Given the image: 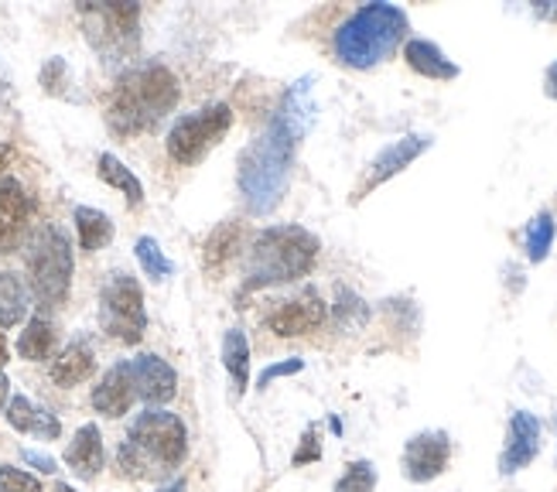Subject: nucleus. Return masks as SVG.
<instances>
[{
  "label": "nucleus",
  "instance_id": "obj_1",
  "mask_svg": "<svg viewBox=\"0 0 557 492\" xmlns=\"http://www.w3.org/2000/svg\"><path fill=\"white\" fill-rule=\"evenodd\" d=\"M314 116H319V107L311 96V76H305L287 86L268 127L244 147L236 164V182L250 216H271L284 202L290 164H295L298 144L314 127Z\"/></svg>",
  "mask_w": 557,
  "mask_h": 492
},
{
  "label": "nucleus",
  "instance_id": "obj_2",
  "mask_svg": "<svg viewBox=\"0 0 557 492\" xmlns=\"http://www.w3.org/2000/svg\"><path fill=\"white\" fill-rule=\"evenodd\" d=\"M188 455V428L178 414L148 407L131 421L116 465L127 479H168Z\"/></svg>",
  "mask_w": 557,
  "mask_h": 492
},
{
  "label": "nucleus",
  "instance_id": "obj_3",
  "mask_svg": "<svg viewBox=\"0 0 557 492\" xmlns=\"http://www.w3.org/2000/svg\"><path fill=\"white\" fill-rule=\"evenodd\" d=\"M322 243L311 230L284 223V226H268L257 233L247 246L244 260V287L260 291V287H277L308 278L314 263H319Z\"/></svg>",
  "mask_w": 557,
  "mask_h": 492
},
{
  "label": "nucleus",
  "instance_id": "obj_4",
  "mask_svg": "<svg viewBox=\"0 0 557 492\" xmlns=\"http://www.w3.org/2000/svg\"><path fill=\"white\" fill-rule=\"evenodd\" d=\"M175 107H178V79L172 72L164 65H137L120 76L107 107V123L120 137H137L154 131Z\"/></svg>",
  "mask_w": 557,
  "mask_h": 492
},
{
  "label": "nucleus",
  "instance_id": "obj_5",
  "mask_svg": "<svg viewBox=\"0 0 557 492\" xmlns=\"http://www.w3.org/2000/svg\"><path fill=\"white\" fill-rule=\"evenodd\" d=\"M407 32H410V17L404 8L383 4V0H376V4H362L338 24L332 35L335 62L346 69L367 72V69L391 59L400 48V41L407 38Z\"/></svg>",
  "mask_w": 557,
  "mask_h": 492
},
{
  "label": "nucleus",
  "instance_id": "obj_6",
  "mask_svg": "<svg viewBox=\"0 0 557 492\" xmlns=\"http://www.w3.org/2000/svg\"><path fill=\"white\" fill-rule=\"evenodd\" d=\"M24 267H28V291L35 294L41 315L65 305L76 260H72V243L62 226L45 223L28 233V239H24Z\"/></svg>",
  "mask_w": 557,
  "mask_h": 492
},
{
  "label": "nucleus",
  "instance_id": "obj_7",
  "mask_svg": "<svg viewBox=\"0 0 557 492\" xmlns=\"http://www.w3.org/2000/svg\"><path fill=\"white\" fill-rule=\"evenodd\" d=\"M233 127V107L230 103H212L196 113H185L172 123L168 131V158L182 168L199 164L215 144H220Z\"/></svg>",
  "mask_w": 557,
  "mask_h": 492
},
{
  "label": "nucleus",
  "instance_id": "obj_8",
  "mask_svg": "<svg viewBox=\"0 0 557 492\" xmlns=\"http://www.w3.org/2000/svg\"><path fill=\"white\" fill-rule=\"evenodd\" d=\"M100 325L110 339L137 346L148 332V311H144V291L134 274L113 270L100 291Z\"/></svg>",
  "mask_w": 557,
  "mask_h": 492
},
{
  "label": "nucleus",
  "instance_id": "obj_9",
  "mask_svg": "<svg viewBox=\"0 0 557 492\" xmlns=\"http://www.w3.org/2000/svg\"><path fill=\"white\" fill-rule=\"evenodd\" d=\"M79 14L86 21V38L100 56H127L137 48V4H79Z\"/></svg>",
  "mask_w": 557,
  "mask_h": 492
},
{
  "label": "nucleus",
  "instance_id": "obj_10",
  "mask_svg": "<svg viewBox=\"0 0 557 492\" xmlns=\"http://www.w3.org/2000/svg\"><path fill=\"white\" fill-rule=\"evenodd\" d=\"M325 318H329V305L322 302V294L314 287H301L295 298L274 302V308L268 311V329L277 339H301L319 332L325 325Z\"/></svg>",
  "mask_w": 557,
  "mask_h": 492
},
{
  "label": "nucleus",
  "instance_id": "obj_11",
  "mask_svg": "<svg viewBox=\"0 0 557 492\" xmlns=\"http://www.w3.org/2000/svg\"><path fill=\"white\" fill-rule=\"evenodd\" d=\"M431 144H434V137H431V134H404V137L391 140V144H386L383 151L370 161L367 175H362V182H359V185H356V192H352V202L367 199V195H370V192H376L383 182L397 179L404 168H410V164H414L424 151H431Z\"/></svg>",
  "mask_w": 557,
  "mask_h": 492
},
{
  "label": "nucleus",
  "instance_id": "obj_12",
  "mask_svg": "<svg viewBox=\"0 0 557 492\" xmlns=\"http://www.w3.org/2000/svg\"><path fill=\"white\" fill-rule=\"evenodd\" d=\"M451 462V438L448 431H418L414 438H407L404 445V479L410 482H431L438 479Z\"/></svg>",
  "mask_w": 557,
  "mask_h": 492
},
{
  "label": "nucleus",
  "instance_id": "obj_13",
  "mask_svg": "<svg viewBox=\"0 0 557 492\" xmlns=\"http://www.w3.org/2000/svg\"><path fill=\"white\" fill-rule=\"evenodd\" d=\"M32 216H35V195L11 175L0 179V254L17 250V243L28 233Z\"/></svg>",
  "mask_w": 557,
  "mask_h": 492
},
{
  "label": "nucleus",
  "instance_id": "obj_14",
  "mask_svg": "<svg viewBox=\"0 0 557 492\" xmlns=\"http://www.w3.org/2000/svg\"><path fill=\"white\" fill-rule=\"evenodd\" d=\"M127 362H131L134 390H137V397L144 404H148V407H164V404L175 401V393H178V373L172 369V362H164L154 353H144L137 359H127Z\"/></svg>",
  "mask_w": 557,
  "mask_h": 492
},
{
  "label": "nucleus",
  "instance_id": "obj_15",
  "mask_svg": "<svg viewBox=\"0 0 557 492\" xmlns=\"http://www.w3.org/2000/svg\"><path fill=\"white\" fill-rule=\"evenodd\" d=\"M541 455V421L530 410H513L506 428V448L499 455V472L517 476Z\"/></svg>",
  "mask_w": 557,
  "mask_h": 492
},
{
  "label": "nucleus",
  "instance_id": "obj_16",
  "mask_svg": "<svg viewBox=\"0 0 557 492\" xmlns=\"http://www.w3.org/2000/svg\"><path fill=\"white\" fill-rule=\"evenodd\" d=\"M137 401V390L131 380V362H116L100 377V383L92 386V407L103 417H124L131 404Z\"/></svg>",
  "mask_w": 557,
  "mask_h": 492
},
{
  "label": "nucleus",
  "instance_id": "obj_17",
  "mask_svg": "<svg viewBox=\"0 0 557 492\" xmlns=\"http://www.w3.org/2000/svg\"><path fill=\"white\" fill-rule=\"evenodd\" d=\"M103 462H107V452H103V434H100V428H96V425H83L76 434H72V441H69L65 465H69L76 479L92 482L96 476L103 472Z\"/></svg>",
  "mask_w": 557,
  "mask_h": 492
},
{
  "label": "nucleus",
  "instance_id": "obj_18",
  "mask_svg": "<svg viewBox=\"0 0 557 492\" xmlns=\"http://www.w3.org/2000/svg\"><path fill=\"white\" fill-rule=\"evenodd\" d=\"M4 417H8V425L17 431V434H35V438H41V441H55V438H62V421L59 417L48 410V407H38V404H32L24 393H14V397L8 401V410H4Z\"/></svg>",
  "mask_w": 557,
  "mask_h": 492
},
{
  "label": "nucleus",
  "instance_id": "obj_19",
  "mask_svg": "<svg viewBox=\"0 0 557 492\" xmlns=\"http://www.w3.org/2000/svg\"><path fill=\"white\" fill-rule=\"evenodd\" d=\"M96 373V353H92V342L89 339H72L69 346L52 359L48 366V377H52L55 386H79Z\"/></svg>",
  "mask_w": 557,
  "mask_h": 492
},
{
  "label": "nucleus",
  "instance_id": "obj_20",
  "mask_svg": "<svg viewBox=\"0 0 557 492\" xmlns=\"http://www.w3.org/2000/svg\"><path fill=\"white\" fill-rule=\"evenodd\" d=\"M404 62L418 72V76H424V79H442V83H448V79H458V69L438 45L434 41H428V38H410L407 45H404Z\"/></svg>",
  "mask_w": 557,
  "mask_h": 492
},
{
  "label": "nucleus",
  "instance_id": "obj_21",
  "mask_svg": "<svg viewBox=\"0 0 557 492\" xmlns=\"http://www.w3.org/2000/svg\"><path fill=\"white\" fill-rule=\"evenodd\" d=\"M239 250H244V226H239V223H220L206 239L202 267L209 270V274H223V270L236 260Z\"/></svg>",
  "mask_w": 557,
  "mask_h": 492
},
{
  "label": "nucleus",
  "instance_id": "obj_22",
  "mask_svg": "<svg viewBox=\"0 0 557 492\" xmlns=\"http://www.w3.org/2000/svg\"><path fill=\"white\" fill-rule=\"evenodd\" d=\"M55 342H59V335H55L52 318L35 315V318H28V325H24V332L17 335V356L28 362H45V359H52Z\"/></svg>",
  "mask_w": 557,
  "mask_h": 492
},
{
  "label": "nucleus",
  "instance_id": "obj_23",
  "mask_svg": "<svg viewBox=\"0 0 557 492\" xmlns=\"http://www.w3.org/2000/svg\"><path fill=\"white\" fill-rule=\"evenodd\" d=\"M223 366L233 380L236 397H244L250 386V339L244 329H230L223 335Z\"/></svg>",
  "mask_w": 557,
  "mask_h": 492
},
{
  "label": "nucleus",
  "instance_id": "obj_24",
  "mask_svg": "<svg viewBox=\"0 0 557 492\" xmlns=\"http://www.w3.org/2000/svg\"><path fill=\"white\" fill-rule=\"evenodd\" d=\"M72 223H76V236H79V246L86 254L103 250V246H110V239H113V219L103 209L76 206V212H72Z\"/></svg>",
  "mask_w": 557,
  "mask_h": 492
},
{
  "label": "nucleus",
  "instance_id": "obj_25",
  "mask_svg": "<svg viewBox=\"0 0 557 492\" xmlns=\"http://www.w3.org/2000/svg\"><path fill=\"white\" fill-rule=\"evenodd\" d=\"M32 291L14 270H0V329H14L28 315Z\"/></svg>",
  "mask_w": 557,
  "mask_h": 492
},
{
  "label": "nucleus",
  "instance_id": "obj_26",
  "mask_svg": "<svg viewBox=\"0 0 557 492\" xmlns=\"http://www.w3.org/2000/svg\"><path fill=\"white\" fill-rule=\"evenodd\" d=\"M96 171H100V179H103L110 188H116L120 195H124L131 209L144 206V185H140V179H137L134 171H131L124 161H120L116 155L103 151L100 161H96Z\"/></svg>",
  "mask_w": 557,
  "mask_h": 492
},
{
  "label": "nucleus",
  "instance_id": "obj_27",
  "mask_svg": "<svg viewBox=\"0 0 557 492\" xmlns=\"http://www.w3.org/2000/svg\"><path fill=\"white\" fill-rule=\"evenodd\" d=\"M554 236H557V223H554V212H537L534 219L527 223L523 230V250H527V260L530 263H544L550 246H554Z\"/></svg>",
  "mask_w": 557,
  "mask_h": 492
},
{
  "label": "nucleus",
  "instance_id": "obj_28",
  "mask_svg": "<svg viewBox=\"0 0 557 492\" xmlns=\"http://www.w3.org/2000/svg\"><path fill=\"white\" fill-rule=\"evenodd\" d=\"M134 254H137L140 270H144V274H148L151 281H168V278L175 274V263L164 257L161 243H158L154 236H140V239L134 243Z\"/></svg>",
  "mask_w": 557,
  "mask_h": 492
},
{
  "label": "nucleus",
  "instance_id": "obj_29",
  "mask_svg": "<svg viewBox=\"0 0 557 492\" xmlns=\"http://www.w3.org/2000/svg\"><path fill=\"white\" fill-rule=\"evenodd\" d=\"M370 318V305L359 298V294H352L349 287H338L335 291V322L343 329H362Z\"/></svg>",
  "mask_w": 557,
  "mask_h": 492
},
{
  "label": "nucleus",
  "instance_id": "obj_30",
  "mask_svg": "<svg viewBox=\"0 0 557 492\" xmlns=\"http://www.w3.org/2000/svg\"><path fill=\"white\" fill-rule=\"evenodd\" d=\"M373 489H376V465L359 458V462L346 465V472L338 476L332 492H373Z\"/></svg>",
  "mask_w": 557,
  "mask_h": 492
},
{
  "label": "nucleus",
  "instance_id": "obj_31",
  "mask_svg": "<svg viewBox=\"0 0 557 492\" xmlns=\"http://www.w3.org/2000/svg\"><path fill=\"white\" fill-rule=\"evenodd\" d=\"M0 492H41V482L17 465H0Z\"/></svg>",
  "mask_w": 557,
  "mask_h": 492
},
{
  "label": "nucleus",
  "instance_id": "obj_32",
  "mask_svg": "<svg viewBox=\"0 0 557 492\" xmlns=\"http://www.w3.org/2000/svg\"><path fill=\"white\" fill-rule=\"evenodd\" d=\"M301 369H305V359H298V356L281 359V362H271V366H263V369H260L257 386H260V390H268L274 380H281V377H295V373H301Z\"/></svg>",
  "mask_w": 557,
  "mask_h": 492
},
{
  "label": "nucleus",
  "instance_id": "obj_33",
  "mask_svg": "<svg viewBox=\"0 0 557 492\" xmlns=\"http://www.w3.org/2000/svg\"><path fill=\"white\" fill-rule=\"evenodd\" d=\"M322 458V441H319V428L314 425H308L305 428V434H301V445H298V452H295V465H311V462H319Z\"/></svg>",
  "mask_w": 557,
  "mask_h": 492
},
{
  "label": "nucleus",
  "instance_id": "obj_34",
  "mask_svg": "<svg viewBox=\"0 0 557 492\" xmlns=\"http://www.w3.org/2000/svg\"><path fill=\"white\" fill-rule=\"evenodd\" d=\"M65 72H69V65H65V59H48L45 65H41V86L48 89V93H62V86H65Z\"/></svg>",
  "mask_w": 557,
  "mask_h": 492
},
{
  "label": "nucleus",
  "instance_id": "obj_35",
  "mask_svg": "<svg viewBox=\"0 0 557 492\" xmlns=\"http://www.w3.org/2000/svg\"><path fill=\"white\" fill-rule=\"evenodd\" d=\"M21 458H24V465H32V469H38V472H45V476H55V472H59V462H55L52 455H45V452L24 448Z\"/></svg>",
  "mask_w": 557,
  "mask_h": 492
},
{
  "label": "nucleus",
  "instance_id": "obj_36",
  "mask_svg": "<svg viewBox=\"0 0 557 492\" xmlns=\"http://www.w3.org/2000/svg\"><path fill=\"white\" fill-rule=\"evenodd\" d=\"M544 93L550 96V100H557V59L547 65V72H544Z\"/></svg>",
  "mask_w": 557,
  "mask_h": 492
},
{
  "label": "nucleus",
  "instance_id": "obj_37",
  "mask_svg": "<svg viewBox=\"0 0 557 492\" xmlns=\"http://www.w3.org/2000/svg\"><path fill=\"white\" fill-rule=\"evenodd\" d=\"M8 401H11V380H8L4 369H0V414L8 410Z\"/></svg>",
  "mask_w": 557,
  "mask_h": 492
},
{
  "label": "nucleus",
  "instance_id": "obj_38",
  "mask_svg": "<svg viewBox=\"0 0 557 492\" xmlns=\"http://www.w3.org/2000/svg\"><path fill=\"white\" fill-rule=\"evenodd\" d=\"M11 161H14V147L0 140V179H4V171L11 168Z\"/></svg>",
  "mask_w": 557,
  "mask_h": 492
},
{
  "label": "nucleus",
  "instance_id": "obj_39",
  "mask_svg": "<svg viewBox=\"0 0 557 492\" xmlns=\"http://www.w3.org/2000/svg\"><path fill=\"white\" fill-rule=\"evenodd\" d=\"M11 359V346H8V335L0 332V366H4Z\"/></svg>",
  "mask_w": 557,
  "mask_h": 492
},
{
  "label": "nucleus",
  "instance_id": "obj_40",
  "mask_svg": "<svg viewBox=\"0 0 557 492\" xmlns=\"http://www.w3.org/2000/svg\"><path fill=\"white\" fill-rule=\"evenodd\" d=\"M154 492H185V479H175V482H168V485H161Z\"/></svg>",
  "mask_w": 557,
  "mask_h": 492
},
{
  "label": "nucleus",
  "instance_id": "obj_41",
  "mask_svg": "<svg viewBox=\"0 0 557 492\" xmlns=\"http://www.w3.org/2000/svg\"><path fill=\"white\" fill-rule=\"evenodd\" d=\"M52 492H79V489H72L69 482H55V489Z\"/></svg>",
  "mask_w": 557,
  "mask_h": 492
}]
</instances>
